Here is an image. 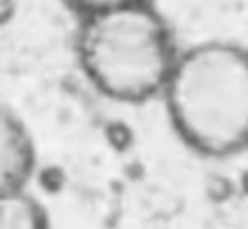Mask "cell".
<instances>
[{
  "label": "cell",
  "instance_id": "obj_5",
  "mask_svg": "<svg viewBox=\"0 0 248 229\" xmlns=\"http://www.w3.org/2000/svg\"><path fill=\"white\" fill-rule=\"evenodd\" d=\"M123 2H134V0H64V5L68 7L77 18L86 16V14H93V11H99V9H106V7L123 5Z\"/></svg>",
  "mask_w": 248,
  "mask_h": 229
},
{
  "label": "cell",
  "instance_id": "obj_3",
  "mask_svg": "<svg viewBox=\"0 0 248 229\" xmlns=\"http://www.w3.org/2000/svg\"><path fill=\"white\" fill-rule=\"evenodd\" d=\"M38 168V143L16 108L0 102V194L27 190Z\"/></svg>",
  "mask_w": 248,
  "mask_h": 229
},
{
  "label": "cell",
  "instance_id": "obj_2",
  "mask_svg": "<svg viewBox=\"0 0 248 229\" xmlns=\"http://www.w3.org/2000/svg\"><path fill=\"white\" fill-rule=\"evenodd\" d=\"M73 49L101 97L139 106L160 99L180 44L154 0H134L79 16Z\"/></svg>",
  "mask_w": 248,
  "mask_h": 229
},
{
  "label": "cell",
  "instance_id": "obj_4",
  "mask_svg": "<svg viewBox=\"0 0 248 229\" xmlns=\"http://www.w3.org/2000/svg\"><path fill=\"white\" fill-rule=\"evenodd\" d=\"M0 229H53L44 203L27 190L0 194Z\"/></svg>",
  "mask_w": 248,
  "mask_h": 229
},
{
  "label": "cell",
  "instance_id": "obj_1",
  "mask_svg": "<svg viewBox=\"0 0 248 229\" xmlns=\"http://www.w3.org/2000/svg\"><path fill=\"white\" fill-rule=\"evenodd\" d=\"M185 148L204 159L248 150V47L213 37L180 47L160 99Z\"/></svg>",
  "mask_w": 248,
  "mask_h": 229
}]
</instances>
